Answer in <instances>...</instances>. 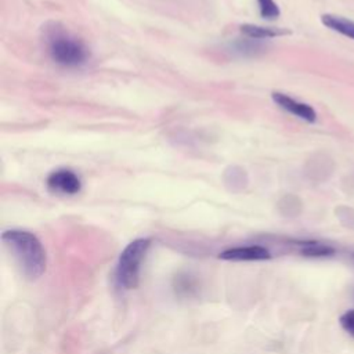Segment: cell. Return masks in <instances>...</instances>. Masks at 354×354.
Returning a JSON list of instances; mask_svg holds the SVG:
<instances>
[{"label": "cell", "instance_id": "6da1fadb", "mask_svg": "<svg viewBox=\"0 0 354 354\" xmlns=\"http://www.w3.org/2000/svg\"><path fill=\"white\" fill-rule=\"evenodd\" d=\"M1 241L29 279L39 278L46 270V250L36 235L24 230H7Z\"/></svg>", "mask_w": 354, "mask_h": 354}, {"label": "cell", "instance_id": "7a4b0ae2", "mask_svg": "<svg viewBox=\"0 0 354 354\" xmlns=\"http://www.w3.org/2000/svg\"><path fill=\"white\" fill-rule=\"evenodd\" d=\"M148 238H138L130 242L120 253L116 264V282L123 289H133L138 283L140 267L149 249Z\"/></svg>", "mask_w": 354, "mask_h": 354}, {"label": "cell", "instance_id": "3957f363", "mask_svg": "<svg viewBox=\"0 0 354 354\" xmlns=\"http://www.w3.org/2000/svg\"><path fill=\"white\" fill-rule=\"evenodd\" d=\"M48 53L54 62L64 66L83 65L88 57L87 48L80 40L61 32L50 36Z\"/></svg>", "mask_w": 354, "mask_h": 354}, {"label": "cell", "instance_id": "277c9868", "mask_svg": "<svg viewBox=\"0 0 354 354\" xmlns=\"http://www.w3.org/2000/svg\"><path fill=\"white\" fill-rule=\"evenodd\" d=\"M47 187L57 194L75 195L82 189V181L73 170L57 169L48 174Z\"/></svg>", "mask_w": 354, "mask_h": 354}, {"label": "cell", "instance_id": "5b68a950", "mask_svg": "<svg viewBox=\"0 0 354 354\" xmlns=\"http://www.w3.org/2000/svg\"><path fill=\"white\" fill-rule=\"evenodd\" d=\"M271 97L278 106L288 111L289 113H292L306 122H310V123L315 122L317 112L314 111V108L311 105H308L306 102H300V101H297L283 93H278V91H274Z\"/></svg>", "mask_w": 354, "mask_h": 354}, {"label": "cell", "instance_id": "8992f818", "mask_svg": "<svg viewBox=\"0 0 354 354\" xmlns=\"http://www.w3.org/2000/svg\"><path fill=\"white\" fill-rule=\"evenodd\" d=\"M270 257H271L270 250L259 245L236 246L220 253V259L232 260V261H257V260H268Z\"/></svg>", "mask_w": 354, "mask_h": 354}, {"label": "cell", "instance_id": "52a82bcc", "mask_svg": "<svg viewBox=\"0 0 354 354\" xmlns=\"http://www.w3.org/2000/svg\"><path fill=\"white\" fill-rule=\"evenodd\" d=\"M321 21L326 28L354 40V22L353 21L346 19L339 15H332V14H324L321 17Z\"/></svg>", "mask_w": 354, "mask_h": 354}, {"label": "cell", "instance_id": "ba28073f", "mask_svg": "<svg viewBox=\"0 0 354 354\" xmlns=\"http://www.w3.org/2000/svg\"><path fill=\"white\" fill-rule=\"evenodd\" d=\"M241 32L253 40H261V39H271L275 36L286 35L289 33L288 30L282 29H275V28H267V26H259V25H252V24H245L241 25Z\"/></svg>", "mask_w": 354, "mask_h": 354}, {"label": "cell", "instance_id": "9c48e42d", "mask_svg": "<svg viewBox=\"0 0 354 354\" xmlns=\"http://www.w3.org/2000/svg\"><path fill=\"white\" fill-rule=\"evenodd\" d=\"M300 253L306 257H329L335 253V249L326 243L317 241H304L299 243Z\"/></svg>", "mask_w": 354, "mask_h": 354}, {"label": "cell", "instance_id": "30bf717a", "mask_svg": "<svg viewBox=\"0 0 354 354\" xmlns=\"http://www.w3.org/2000/svg\"><path fill=\"white\" fill-rule=\"evenodd\" d=\"M224 181L225 185L232 191L243 189L248 184V174L246 171L239 166H231L224 173Z\"/></svg>", "mask_w": 354, "mask_h": 354}, {"label": "cell", "instance_id": "8fae6325", "mask_svg": "<svg viewBox=\"0 0 354 354\" xmlns=\"http://www.w3.org/2000/svg\"><path fill=\"white\" fill-rule=\"evenodd\" d=\"M260 15L266 19H275L279 17V7L274 0H257Z\"/></svg>", "mask_w": 354, "mask_h": 354}, {"label": "cell", "instance_id": "7c38bea8", "mask_svg": "<svg viewBox=\"0 0 354 354\" xmlns=\"http://www.w3.org/2000/svg\"><path fill=\"white\" fill-rule=\"evenodd\" d=\"M340 326L351 336L354 337V308L347 310L346 313H343L339 318Z\"/></svg>", "mask_w": 354, "mask_h": 354}, {"label": "cell", "instance_id": "4fadbf2b", "mask_svg": "<svg viewBox=\"0 0 354 354\" xmlns=\"http://www.w3.org/2000/svg\"><path fill=\"white\" fill-rule=\"evenodd\" d=\"M353 257H354V254H353Z\"/></svg>", "mask_w": 354, "mask_h": 354}]
</instances>
